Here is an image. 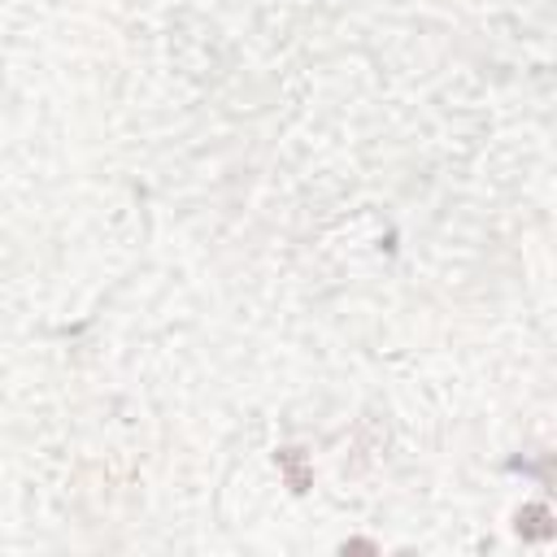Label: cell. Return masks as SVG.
<instances>
[{
  "instance_id": "cell-1",
  "label": "cell",
  "mask_w": 557,
  "mask_h": 557,
  "mask_svg": "<svg viewBox=\"0 0 557 557\" xmlns=\"http://www.w3.org/2000/svg\"><path fill=\"white\" fill-rule=\"evenodd\" d=\"M274 461H278V474L287 479V487H292L296 496L313 487V470H309V461H305V453H300V448H278V453H274Z\"/></svg>"
},
{
  "instance_id": "cell-2",
  "label": "cell",
  "mask_w": 557,
  "mask_h": 557,
  "mask_svg": "<svg viewBox=\"0 0 557 557\" xmlns=\"http://www.w3.org/2000/svg\"><path fill=\"white\" fill-rule=\"evenodd\" d=\"M513 531L522 540H553V513H548V505H522L518 518H513Z\"/></svg>"
}]
</instances>
